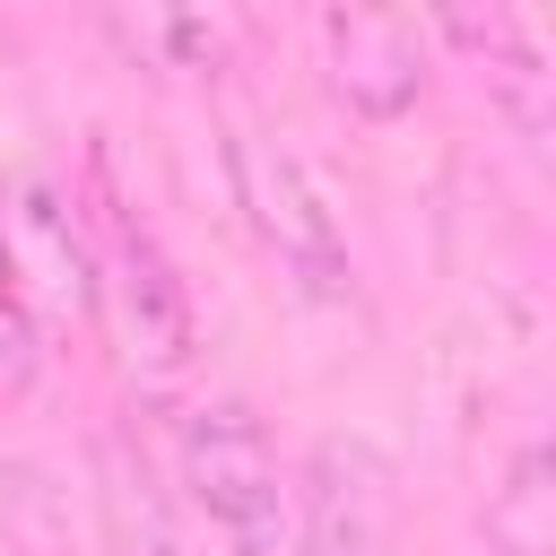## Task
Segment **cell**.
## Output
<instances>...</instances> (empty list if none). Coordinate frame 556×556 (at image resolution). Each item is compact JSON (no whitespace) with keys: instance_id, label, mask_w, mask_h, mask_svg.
Listing matches in <instances>:
<instances>
[{"instance_id":"obj_1","label":"cell","mask_w":556,"mask_h":556,"mask_svg":"<svg viewBox=\"0 0 556 556\" xmlns=\"http://www.w3.org/2000/svg\"><path fill=\"white\" fill-rule=\"evenodd\" d=\"M182 486L226 530L235 556H278L287 478H278V443L252 417V400H200L182 417Z\"/></svg>"},{"instance_id":"obj_2","label":"cell","mask_w":556,"mask_h":556,"mask_svg":"<svg viewBox=\"0 0 556 556\" xmlns=\"http://www.w3.org/2000/svg\"><path fill=\"white\" fill-rule=\"evenodd\" d=\"M104 313H113V339H122L130 374H148V382H174V374L191 365V348H200L191 287L174 278L165 243H156L130 208L104 217Z\"/></svg>"},{"instance_id":"obj_3","label":"cell","mask_w":556,"mask_h":556,"mask_svg":"<svg viewBox=\"0 0 556 556\" xmlns=\"http://www.w3.org/2000/svg\"><path fill=\"white\" fill-rule=\"evenodd\" d=\"M321 52H330V87L356 113H400L426 96V26L400 9H330Z\"/></svg>"},{"instance_id":"obj_4","label":"cell","mask_w":556,"mask_h":556,"mask_svg":"<svg viewBox=\"0 0 556 556\" xmlns=\"http://www.w3.org/2000/svg\"><path fill=\"white\" fill-rule=\"evenodd\" d=\"M235 174H243V208H252L261 243H269L304 287H339V278H348V252H339V226H330V208L313 200L304 165L278 156V148H235Z\"/></svg>"},{"instance_id":"obj_5","label":"cell","mask_w":556,"mask_h":556,"mask_svg":"<svg viewBox=\"0 0 556 556\" xmlns=\"http://www.w3.org/2000/svg\"><path fill=\"white\" fill-rule=\"evenodd\" d=\"M382 547V469L365 443H321L295 486V556H374Z\"/></svg>"},{"instance_id":"obj_6","label":"cell","mask_w":556,"mask_h":556,"mask_svg":"<svg viewBox=\"0 0 556 556\" xmlns=\"http://www.w3.org/2000/svg\"><path fill=\"white\" fill-rule=\"evenodd\" d=\"M460 43H486V78H495V96H504V113L521 122V139L530 148H547V96H556V70H547V52H539V35L521 26V17H504V9H486V17H443Z\"/></svg>"},{"instance_id":"obj_7","label":"cell","mask_w":556,"mask_h":556,"mask_svg":"<svg viewBox=\"0 0 556 556\" xmlns=\"http://www.w3.org/2000/svg\"><path fill=\"white\" fill-rule=\"evenodd\" d=\"M556 486H547V443H521L513 452V469H504V486H495V504H486V539L504 547V556H547L556 547Z\"/></svg>"},{"instance_id":"obj_8","label":"cell","mask_w":556,"mask_h":556,"mask_svg":"<svg viewBox=\"0 0 556 556\" xmlns=\"http://www.w3.org/2000/svg\"><path fill=\"white\" fill-rule=\"evenodd\" d=\"M35 365H43V348H35V313H26L17 269H9V243H0V400H26V391H35Z\"/></svg>"}]
</instances>
